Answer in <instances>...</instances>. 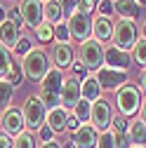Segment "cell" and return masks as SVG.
Listing matches in <instances>:
<instances>
[{"label":"cell","instance_id":"1","mask_svg":"<svg viewBox=\"0 0 146 148\" xmlns=\"http://www.w3.org/2000/svg\"><path fill=\"white\" fill-rule=\"evenodd\" d=\"M21 68H24V78H28L31 82H40L47 73H50V68H52L50 54H47L43 47L31 49L26 57L21 59Z\"/></svg>","mask_w":146,"mask_h":148},{"label":"cell","instance_id":"2","mask_svg":"<svg viewBox=\"0 0 146 148\" xmlns=\"http://www.w3.org/2000/svg\"><path fill=\"white\" fill-rule=\"evenodd\" d=\"M66 75H64V71L59 68H50V73L40 80V87H38V97L40 101L45 103V108H57L59 106V94H61V85H64Z\"/></svg>","mask_w":146,"mask_h":148},{"label":"cell","instance_id":"3","mask_svg":"<svg viewBox=\"0 0 146 148\" xmlns=\"http://www.w3.org/2000/svg\"><path fill=\"white\" fill-rule=\"evenodd\" d=\"M141 99L144 97H141V92H139L137 85H132V82L123 85L116 92V108H118V113L132 120L139 113V108H141Z\"/></svg>","mask_w":146,"mask_h":148},{"label":"cell","instance_id":"4","mask_svg":"<svg viewBox=\"0 0 146 148\" xmlns=\"http://www.w3.org/2000/svg\"><path fill=\"white\" fill-rule=\"evenodd\" d=\"M111 40H113V47L132 54V47L139 40V26H137V21H132V19H118L113 24V38Z\"/></svg>","mask_w":146,"mask_h":148},{"label":"cell","instance_id":"5","mask_svg":"<svg viewBox=\"0 0 146 148\" xmlns=\"http://www.w3.org/2000/svg\"><path fill=\"white\" fill-rule=\"evenodd\" d=\"M21 115H24V122H26V129H28V132H38L40 127H45L47 108H45V103L40 101L38 94L26 97V101H24V106H21Z\"/></svg>","mask_w":146,"mask_h":148},{"label":"cell","instance_id":"6","mask_svg":"<svg viewBox=\"0 0 146 148\" xmlns=\"http://www.w3.org/2000/svg\"><path fill=\"white\" fill-rule=\"evenodd\" d=\"M104 52H106V47H104L99 40L90 38V40L80 42V47H78V61H80L87 71L97 73V71L104 66Z\"/></svg>","mask_w":146,"mask_h":148},{"label":"cell","instance_id":"7","mask_svg":"<svg viewBox=\"0 0 146 148\" xmlns=\"http://www.w3.org/2000/svg\"><path fill=\"white\" fill-rule=\"evenodd\" d=\"M66 26H68L71 42H73V40L85 42V40L92 38V16H90V14H83L80 10L73 12L71 16H66Z\"/></svg>","mask_w":146,"mask_h":148},{"label":"cell","instance_id":"8","mask_svg":"<svg viewBox=\"0 0 146 148\" xmlns=\"http://www.w3.org/2000/svg\"><path fill=\"white\" fill-rule=\"evenodd\" d=\"M111 122H113V106L108 99H99L92 103V115H90V125H92L99 134L108 132L111 129Z\"/></svg>","mask_w":146,"mask_h":148},{"label":"cell","instance_id":"9","mask_svg":"<svg viewBox=\"0 0 146 148\" xmlns=\"http://www.w3.org/2000/svg\"><path fill=\"white\" fill-rule=\"evenodd\" d=\"M94 78H97V82H99V87H101V89L118 92L123 85L130 82V73H127V71H118V68L101 66V68L94 73Z\"/></svg>","mask_w":146,"mask_h":148},{"label":"cell","instance_id":"10","mask_svg":"<svg viewBox=\"0 0 146 148\" xmlns=\"http://www.w3.org/2000/svg\"><path fill=\"white\" fill-rule=\"evenodd\" d=\"M43 0H21L19 5V12H21V19H24V26H28L31 31H35L43 21H45V12H43Z\"/></svg>","mask_w":146,"mask_h":148},{"label":"cell","instance_id":"11","mask_svg":"<svg viewBox=\"0 0 146 148\" xmlns=\"http://www.w3.org/2000/svg\"><path fill=\"white\" fill-rule=\"evenodd\" d=\"M0 132H5L10 134L12 139L14 136H19L21 132H26V122H24V115H21V108H14L10 106L5 113H3V120H0Z\"/></svg>","mask_w":146,"mask_h":148},{"label":"cell","instance_id":"12","mask_svg":"<svg viewBox=\"0 0 146 148\" xmlns=\"http://www.w3.org/2000/svg\"><path fill=\"white\" fill-rule=\"evenodd\" d=\"M80 101V80L76 75H68L61 85V94H59V106L66 108L68 113L73 108H76V103Z\"/></svg>","mask_w":146,"mask_h":148},{"label":"cell","instance_id":"13","mask_svg":"<svg viewBox=\"0 0 146 148\" xmlns=\"http://www.w3.org/2000/svg\"><path fill=\"white\" fill-rule=\"evenodd\" d=\"M104 66H108V68H118V71H130V66H132V54L130 52H123V49H118V47H106V52H104Z\"/></svg>","mask_w":146,"mask_h":148},{"label":"cell","instance_id":"14","mask_svg":"<svg viewBox=\"0 0 146 148\" xmlns=\"http://www.w3.org/2000/svg\"><path fill=\"white\" fill-rule=\"evenodd\" d=\"M73 59H76V52H73L71 42H57V45L52 47V61H54V68L68 71V68H73Z\"/></svg>","mask_w":146,"mask_h":148},{"label":"cell","instance_id":"15","mask_svg":"<svg viewBox=\"0 0 146 148\" xmlns=\"http://www.w3.org/2000/svg\"><path fill=\"white\" fill-rule=\"evenodd\" d=\"M71 141H73L76 148H97V143H99V132L87 122V125H80V129L71 136Z\"/></svg>","mask_w":146,"mask_h":148},{"label":"cell","instance_id":"16","mask_svg":"<svg viewBox=\"0 0 146 148\" xmlns=\"http://www.w3.org/2000/svg\"><path fill=\"white\" fill-rule=\"evenodd\" d=\"M19 38H21V28L17 26L14 21L5 19L3 24H0V45H3V47L14 49L17 42H19Z\"/></svg>","mask_w":146,"mask_h":148},{"label":"cell","instance_id":"17","mask_svg":"<svg viewBox=\"0 0 146 148\" xmlns=\"http://www.w3.org/2000/svg\"><path fill=\"white\" fill-rule=\"evenodd\" d=\"M68 118H71L68 110L61 108V106H57V108H50V110H47V120H45V125L52 129L54 134H59V132H66V122H68Z\"/></svg>","mask_w":146,"mask_h":148},{"label":"cell","instance_id":"18","mask_svg":"<svg viewBox=\"0 0 146 148\" xmlns=\"http://www.w3.org/2000/svg\"><path fill=\"white\" fill-rule=\"evenodd\" d=\"M92 38L99 40L101 45L108 42L113 38V21L106 19V16H94L92 19Z\"/></svg>","mask_w":146,"mask_h":148},{"label":"cell","instance_id":"19","mask_svg":"<svg viewBox=\"0 0 146 148\" xmlns=\"http://www.w3.org/2000/svg\"><path fill=\"white\" fill-rule=\"evenodd\" d=\"M101 94H104V89L99 87V82H97L94 75H87V78L80 82V99H83V101L94 103V101L101 99Z\"/></svg>","mask_w":146,"mask_h":148},{"label":"cell","instance_id":"20","mask_svg":"<svg viewBox=\"0 0 146 148\" xmlns=\"http://www.w3.org/2000/svg\"><path fill=\"white\" fill-rule=\"evenodd\" d=\"M113 10L118 14V19H132V21H137L139 14H141V5L134 3V0H116Z\"/></svg>","mask_w":146,"mask_h":148},{"label":"cell","instance_id":"21","mask_svg":"<svg viewBox=\"0 0 146 148\" xmlns=\"http://www.w3.org/2000/svg\"><path fill=\"white\" fill-rule=\"evenodd\" d=\"M43 12H45V21L52 24V26H59L66 21V14L59 5V0H47V3L43 5Z\"/></svg>","mask_w":146,"mask_h":148},{"label":"cell","instance_id":"22","mask_svg":"<svg viewBox=\"0 0 146 148\" xmlns=\"http://www.w3.org/2000/svg\"><path fill=\"white\" fill-rule=\"evenodd\" d=\"M127 136H130L132 146H146V125L137 118L130 120V129H127Z\"/></svg>","mask_w":146,"mask_h":148},{"label":"cell","instance_id":"23","mask_svg":"<svg viewBox=\"0 0 146 148\" xmlns=\"http://www.w3.org/2000/svg\"><path fill=\"white\" fill-rule=\"evenodd\" d=\"M71 115H76V118H78L83 125H87V122H90V115H92V103L80 99V101L76 103V108L71 110Z\"/></svg>","mask_w":146,"mask_h":148},{"label":"cell","instance_id":"24","mask_svg":"<svg viewBox=\"0 0 146 148\" xmlns=\"http://www.w3.org/2000/svg\"><path fill=\"white\" fill-rule=\"evenodd\" d=\"M132 64H137L139 68H146V40L139 38L137 45L132 47Z\"/></svg>","mask_w":146,"mask_h":148},{"label":"cell","instance_id":"25","mask_svg":"<svg viewBox=\"0 0 146 148\" xmlns=\"http://www.w3.org/2000/svg\"><path fill=\"white\" fill-rule=\"evenodd\" d=\"M14 148H38V139L33 132H21L19 136H14Z\"/></svg>","mask_w":146,"mask_h":148},{"label":"cell","instance_id":"26","mask_svg":"<svg viewBox=\"0 0 146 148\" xmlns=\"http://www.w3.org/2000/svg\"><path fill=\"white\" fill-rule=\"evenodd\" d=\"M12 64H14V61H12L10 49L0 45V80H5V78H7V73L12 71Z\"/></svg>","mask_w":146,"mask_h":148},{"label":"cell","instance_id":"27","mask_svg":"<svg viewBox=\"0 0 146 148\" xmlns=\"http://www.w3.org/2000/svg\"><path fill=\"white\" fill-rule=\"evenodd\" d=\"M33 35L38 38V42H52V40H54V26L47 24V21H43L38 28L33 31Z\"/></svg>","mask_w":146,"mask_h":148},{"label":"cell","instance_id":"28","mask_svg":"<svg viewBox=\"0 0 146 148\" xmlns=\"http://www.w3.org/2000/svg\"><path fill=\"white\" fill-rule=\"evenodd\" d=\"M31 49H35V42H33V38H31V35H24V33H21L19 42H17V47H14V54L24 59V57H26V54H28Z\"/></svg>","mask_w":146,"mask_h":148},{"label":"cell","instance_id":"29","mask_svg":"<svg viewBox=\"0 0 146 148\" xmlns=\"http://www.w3.org/2000/svg\"><path fill=\"white\" fill-rule=\"evenodd\" d=\"M12 94H14V87L7 82V80H0V108H10V101H12Z\"/></svg>","mask_w":146,"mask_h":148},{"label":"cell","instance_id":"30","mask_svg":"<svg viewBox=\"0 0 146 148\" xmlns=\"http://www.w3.org/2000/svg\"><path fill=\"white\" fill-rule=\"evenodd\" d=\"M127 129H130V118H125V115H113V122H111V129L108 132H113V134H127Z\"/></svg>","mask_w":146,"mask_h":148},{"label":"cell","instance_id":"31","mask_svg":"<svg viewBox=\"0 0 146 148\" xmlns=\"http://www.w3.org/2000/svg\"><path fill=\"white\" fill-rule=\"evenodd\" d=\"M5 80H7L14 89L19 87V85H21V80H24V68H21V64H17V61H14V64H12V71L7 73V78H5Z\"/></svg>","mask_w":146,"mask_h":148},{"label":"cell","instance_id":"32","mask_svg":"<svg viewBox=\"0 0 146 148\" xmlns=\"http://www.w3.org/2000/svg\"><path fill=\"white\" fill-rule=\"evenodd\" d=\"M97 12H99V16H106V19H111V16L116 14V10H113V0H99Z\"/></svg>","mask_w":146,"mask_h":148},{"label":"cell","instance_id":"33","mask_svg":"<svg viewBox=\"0 0 146 148\" xmlns=\"http://www.w3.org/2000/svg\"><path fill=\"white\" fill-rule=\"evenodd\" d=\"M54 40H57V42H71V35H68V26H66V21L59 24V26H54Z\"/></svg>","mask_w":146,"mask_h":148},{"label":"cell","instance_id":"34","mask_svg":"<svg viewBox=\"0 0 146 148\" xmlns=\"http://www.w3.org/2000/svg\"><path fill=\"white\" fill-rule=\"evenodd\" d=\"M59 5H61V10H64V14H73V12H78V7H80V0H59Z\"/></svg>","mask_w":146,"mask_h":148},{"label":"cell","instance_id":"35","mask_svg":"<svg viewBox=\"0 0 146 148\" xmlns=\"http://www.w3.org/2000/svg\"><path fill=\"white\" fill-rule=\"evenodd\" d=\"M113 134V132H111ZM113 148H132L130 136L127 134H113Z\"/></svg>","mask_w":146,"mask_h":148},{"label":"cell","instance_id":"36","mask_svg":"<svg viewBox=\"0 0 146 148\" xmlns=\"http://www.w3.org/2000/svg\"><path fill=\"white\" fill-rule=\"evenodd\" d=\"M7 19H10V21H14L19 28H24V19H21L19 7H10V10H7Z\"/></svg>","mask_w":146,"mask_h":148},{"label":"cell","instance_id":"37","mask_svg":"<svg viewBox=\"0 0 146 148\" xmlns=\"http://www.w3.org/2000/svg\"><path fill=\"white\" fill-rule=\"evenodd\" d=\"M97 148H113V134H111V132L99 134V143H97Z\"/></svg>","mask_w":146,"mask_h":148},{"label":"cell","instance_id":"38","mask_svg":"<svg viewBox=\"0 0 146 148\" xmlns=\"http://www.w3.org/2000/svg\"><path fill=\"white\" fill-rule=\"evenodd\" d=\"M80 125H83V122H80L76 115H71V118H68V122H66V132H71V136H73V134H76L78 129H80Z\"/></svg>","mask_w":146,"mask_h":148},{"label":"cell","instance_id":"39","mask_svg":"<svg viewBox=\"0 0 146 148\" xmlns=\"http://www.w3.org/2000/svg\"><path fill=\"white\" fill-rule=\"evenodd\" d=\"M38 134H40V141H43V143H47V141H54V132H52V129H50L47 125L38 129Z\"/></svg>","mask_w":146,"mask_h":148},{"label":"cell","instance_id":"40","mask_svg":"<svg viewBox=\"0 0 146 148\" xmlns=\"http://www.w3.org/2000/svg\"><path fill=\"white\" fill-rule=\"evenodd\" d=\"M73 71H76V73H73V75H76V78H78V80H80V82H83V80H85V78H87V68H85V66H83V64H80V61H78V64H76V66H73Z\"/></svg>","mask_w":146,"mask_h":148},{"label":"cell","instance_id":"41","mask_svg":"<svg viewBox=\"0 0 146 148\" xmlns=\"http://www.w3.org/2000/svg\"><path fill=\"white\" fill-rule=\"evenodd\" d=\"M0 148H14V139L5 132H0Z\"/></svg>","mask_w":146,"mask_h":148},{"label":"cell","instance_id":"42","mask_svg":"<svg viewBox=\"0 0 146 148\" xmlns=\"http://www.w3.org/2000/svg\"><path fill=\"white\" fill-rule=\"evenodd\" d=\"M139 92L141 94H146V68H141V73H139Z\"/></svg>","mask_w":146,"mask_h":148},{"label":"cell","instance_id":"43","mask_svg":"<svg viewBox=\"0 0 146 148\" xmlns=\"http://www.w3.org/2000/svg\"><path fill=\"white\" fill-rule=\"evenodd\" d=\"M139 120L146 125V97L141 99V108H139Z\"/></svg>","mask_w":146,"mask_h":148},{"label":"cell","instance_id":"44","mask_svg":"<svg viewBox=\"0 0 146 148\" xmlns=\"http://www.w3.org/2000/svg\"><path fill=\"white\" fill-rule=\"evenodd\" d=\"M40 148H61V143L54 139V141H47V143H40Z\"/></svg>","mask_w":146,"mask_h":148},{"label":"cell","instance_id":"45","mask_svg":"<svg viewBox=\"0 0 146 148\" xmlns=\"http://www.w3.org/2000/svg\"><path fill=\"white\" fill-rule=\"evenodd\" d=\"M5 19H7V10H5V7H3V5H0V24H3V21H5Z\"/></svg>","mask_w":146,"mask_h":148},{"label":"cell","instance_id":"46","mask_svg":"<svg viewBox=\"0 0 146 148\" xmlns=\"http://www.w3.org/2000/svg\"><path fill=\"white\" fill-rule=\"evenodd\" d=\"M139 38H144V40H146V21L139 26Z\"/></svg>","mask_w":146,"mask_h":148},{"label":"cell","instance_id":"47","mask_svg":"<svg viewBox=\"0 0 146 148\" xmlns=\"http://www.w3.org/2000/svg\"><path fill=\"white\" fill-rule=\"evenodd\" d=\"M61 148H76V146H73V141H71V139H66V141L61 143Z\"/></svg>","mask_w":146,"mask_h":148},{"label":"cell","instance_id":"48","mask_svg":"<svg viewBox=\"0 0 146 148\" xmlns=\"http://www.w3.org/2000/svg\"><path fill=\"white\" fill-rule=\"evenodd\" d=\"M134 3H139V5H141V7H144V5H146V0H134Z\"/></svg>","mask_w":146,"mask_h":148},{"label":"cell","instance_id":"49","mask_svg":"<svg viewBox=\"0 0 146 148\" xmlns=\"http://www.w3.org/2000/svg\"><path fill=\"white\" fill-rule=\"evenodd\" d=\"M132 148H146V146H132Z\"/></svg>","mask_w":146,"mask_h":148},{"label":"cell","instance_id":"50","mask_svg":"<svg viewBox=\"0 0 146 148\" xmlns=\"http://www.w3.org/2000/svg\"><path fill=\"white\" fill-rule=\"evenodd\" d=\"M43 3H47V0H43Z\"/></svg>","mask_w":146,"mask_h":148},{"label":"cell","instance_id":"51","mask_svg":"<svg viewBox=\"0 0 146 148\" xmlns=\"http://www.w3.org/2000/svg\"><path fill=\"white\" fill-rule=\"evenodd\" d=\"M113 3H116V0H113Z\"/></svg>","mask_w":146,"mask_h":148}]
</instances>
